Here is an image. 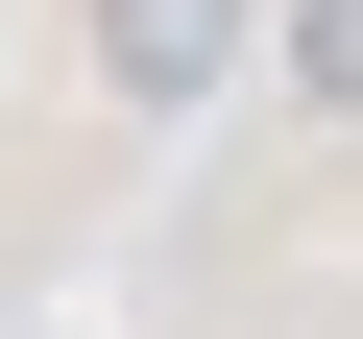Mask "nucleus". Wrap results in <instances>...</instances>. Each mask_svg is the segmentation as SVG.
<instances>
[{
	"instance_id": "obj_2",
	"label": "nucleus",
	"mask_w": 363,
	"mask_h": 339,
	"mask_svg": "<svg viewBox=\"0 0 363 339\" xmlns=\"http://www.w3.org/2000/svg\"><path fill=\"white\" fill-rule=\"evenodd\" d=\"M291 73H315V97L363 121V0H291Z\"/></svg>"
},
{
	"instance_id": "obj_1",
	"label": "nucleus",
	"mask_w": 363,
	"mask_h": 339,
	"mask_svg": "<svg viewBox=\"0 0 363 339\" xmlns=\"http://www.w3.org/2000/svg\"><path fill=\"white\" fill-rule=\"evenodd\" d=\"M97 73L121 97H218L242 73V0H97Z\"/></svg>"
}]
</instances>
